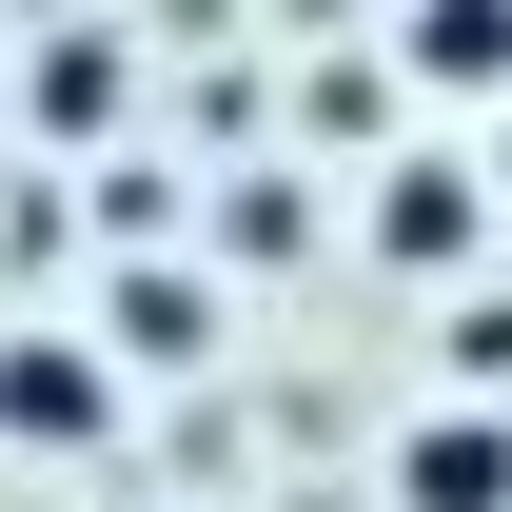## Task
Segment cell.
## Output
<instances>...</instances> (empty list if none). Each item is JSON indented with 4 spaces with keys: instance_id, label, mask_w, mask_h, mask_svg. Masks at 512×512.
<instances>
[{
    "instance_id": "6",
    "label": "cell",
    "mask_w": 512,
    "mask_h": 512,
    "mask_svg": "<svg viewBox=\"0 0 512 512\" xmlns=\"http://www.w3.org/2000/svg\"><path fill=\"white\" fill-rule=\"evenodd\" d=\"M119 335L138 355H197V276H119Z\"/></svg>"
},
{
    "instance_id": "2",
    "label": "cell",
    "mask_w": 512,
    "mask_h": 512,
    "mask_svg": "<svg viewBox=\"0 0 512 512\" xmlns=\"http://www.w3.org/2000/svg\"><path fill=\"white\" fill-rule=\"evenodd\" d=\"M394 512H512V434L493 414H414L394 434Z\"/></svg>"
},
{
    "instance_id": "5",
    "label": "cell",
    "mask_w": 512,
    "mask_h": 512,
    "mask_svg": "<svg viewBox=\"0 0 512 512\" xmlns=\"http://www.w3.org/2000/svg\"><path fill=\"white\" fill-rule=\"evenodd\" d=\"M119 40H99V20H60V40H40V138H99V119H119Z\"/></svg>"
},
{
    "instance_id": "1",
    "label": "cell",
    "mask_w": 512,
    "mask_h": 512,
    "mask_svg": "<svg viewBox=\"0 0 512 512\" xmlns=\"http://www.w3.org/2000/svg\"><path fill=\"white\" fill-rule=\"evenodd\" d=\"M0 434H20V453L119 434V355H99V335H0Z\"/></svg>"
},
{
    "instance_id": "4",
    "label": "cell",
    "mask_w": 512,
    "mask_h": 512,
    "mask_svg": "<svg viewBox=\"0 0 512 512\" xmlns=\"http://www.w3.org/2000/svg\"><path fill=\"white\" fill-rule=\"evenodd\" d=\"M375 237L414 256V276H434V256H473V178H453V158H394V178H375Z\"/></svg>"
},
{
    "instance_id": "7",
    "label": "cell",
    "mask_w": 512,
    "mask_h": 512,
    "mask_svg": "<svg viewBox=\"0 0 512 512\" xmlns=\"http://www.w3.org/2000/svg\"><path fill=\"white\" fill-rule=\"evenodd\" d=\"M493 178H512V138H493Z\"/></svg>"
},
{
    "instance_id": "3",
    "label": "cell",
    "mask_w": 512,
    "mask_h": 512,
    "mask_svg": "<svg viewBox=\"0 0 512 512\" xmlns=\"http://www.w3.org/2000/svg\"><path fill=\"white\" fill-rule=\"evenodd\" d=\"M394 60L434 99H512V0H394Z\"/></svg>"
}]
</instances>
